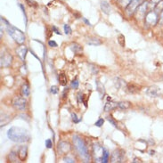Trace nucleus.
<instances>
[{"mask_svg":"<svg viewBox=\"0 0 163 163\" xmlns=\"http://www.w3.org/2000/svg\"><path fill=\"white\" fill-rule=\"evenodd\" d=\"M123 156H124V152H123L122 150H120V149L115 150V151L112 154L111 162H122V161H123Z\"/></svg>","mask_w":163,"mask_h":163,"instance_id":"obj_10","label":"nucleus"},{"mask_svg":"<svg viewBox=\"0 0 163 163\" xmlns=\"http://www.w3.org/2000/svg\"><path fill=\"white\" fill-rule=\"evenodd\" d=\"M86 43L89 46H93V47H97V46H101L103 44V42L99 39H97L96 37H88L86 39Z\"/></svg>","mask_w":163,"mask_h":163,"instance_id":"obj_15","label":"nucleus"},{"mask_svg":"<svg viewBox=\"0 0 163 163\" xmlns=\"http://www.w3.org/2000/svg\"><path fill=\"white\" fill-rule=\"evenodd\" d=\"M45 144H46L47 148H48V149L52 148V146H53V144H52V141H51V139H47V140H46Z\"/></svg>","mask_w":163,"mask_h":163,"instance_id":"obj_39","label":"nucleus"},{"mask_svg":"<svg viewBox=\"0 0 163 163\" xmlns=\"http://www.w3.org/2000/svg\"><path fill=\"white\" fill-rule=\"evenodd\" d=\"M63 162L74 163V162H75V161H74L73 159L70 158V157H64V158H63Z\"/></svg>","mask_w":163,"mask_h":163,"instance_id":"obj_38","label":"nucleus"},{"mask_svg":"<svg viewBox=\"0 0 163 163\" xmlns=\"http://www.w3.org/2000/svg\"><path fill=\"white\" fill-rule=\"evenodd\" d=\"M104 119H99L95 123V125H96V127H101L104 125Z\"/></svg>","mask_w":163,"mask_h":163,"instance_id":"obj_36","label":"nucleus"},{"mask_svg":"<svg viewBox=\"0 0 163 163\" xmlns=\"http://www.w3.org/2000/svg\"><path fill=\"white\" fill-rule=\"evenodd\" d=\"M144 1V0H131L128 6L125 8V13L127 14V16H131L132 14H134L135 10Z\"/></svg>","mask_w":163,"mask_h":163,"instance_id":"obj_8","label":"nucleus"},{"mask_svg":"<svg viewBox=\"0 0 163 163\" xmlns=\"http://www.w3.org/2000/svg\"><path fill=\"white\" fill-rule=\"evenodd\" d=\"M106 119H107V120H108V121H109V122H110L111 124L112 125L113 127H118V125H117V122H116L115 120H114V119H112V116H108V117H107Z\"/></svg>","mask_w":163,"mask_h":163,"instance_id":"obj_30","label":"nucleus"},{"mask_svg":"<svg viewBox=\"0 0 163 163\" xmlns=\"http://www.w3.org/2000/svg\"><path fill=\"white\" fill-rule=\"evenodd\" d=\"M100 7H101V10L105 14H110L111 13V11H112V7H111V5L109 4V2H107L105 0H103L101 1L100 3Z\"/></svg>","mask_w":163,"mask_h":163,"instance_id":"obj_14","label":"nucleus"},{"mask_svg":"<svg viewBox=\"0 0 163 163\" xmlns=\"http://www.w3.org/2000/svg\"><path fill=\"white\" fill-rule=\"evenodd\" d=\"M70 49H71L75 54H78V55L82 54V52H83V48H82V47H81L80 45L77 44V43H72V44L70 45Z\"/></svg>","mask_w":163,"mask_h":163,"instance_id":"obj_19","label":"nucleus"},{"mask_svg":"<svg viewBox=\"0 0 163 163\" xmlns=\"http://www.w3.org/2000/svg\"><path fill=\"white\" fill-rule=\"evenodd\" d=\"M83 19V21H84V22L86 23V24H87L88 26H91V23L89 22V21H87V20L86 19V18H82Z\"/></svg>","mask_w":163,"mask_h":163,"instance_id":"obj_41","label":"nucleus"},{"mask_svg":"<svg viewBox=\"0 0 163 163\" xmlns=\"http://www.w3.org/2000/svg\"><path fill=\"white\" fill-rule=\"evenodd\" d=\"M78 85H79V82H78V78L74 79V80L71 82V87L74 88V89H77L78 87Z\"/></svg>","mask_w":163,"mask_h":163,"instance_id":"obj_33","label":"nucleus"},{"mask_svg":"<svg viewBox=\"0 0 163 163\" xmlns=\"http://www.w3.org/2000/svg\"><path fill=\"white\" fill-rule=\"evenodd\" d=\"M127 89L128 93H130V94H136V93L140 92L141 87L136 84L130 83V84L127 85Z\"/></svg>","mask_w":163,"mask_h":163,"instance_id":"obj_17","label":"nucleus"},{"mask_svg":"<svg viewBox=\"0 0 163 163\" xmlns=\"http://www.w3.org/2000/svg\"><path fill=\"white\" fill-rule=\"evenodd\" d=\"M28 156V147L26 145L21 146L18 151V158L21 161H25Z\"/></svg>","mask_w":163,"mask_h":163,"instance_id":"obj_13","label":"nucleus"},{"mask_svg":"<svg viewBox=\"0 0 163 163\" xmlns=\"http://www.w3.org/2000/svg\"><path fill=\"white\" fill-rule=\"evenodd\" d=\"M130 1L131 0H118V3H119V5L122 7V8H126L127 6H128V4L130 3Z\"/></svg>","mask_w":163,"mask_h":163,"instance_id":"obj_25","label":"nucleus"},{"mask_svg":"<svg viewBox=\"0 0 163 163\" xmlns=\"http://www.w3.org/2000/svg\"><path fill=\"white\" fill-rule=\"evenodd\" d=\"M149 9V1H144L138 7L137 9L135 10V17L136 18V20L141 21L145 17L146 13H148L147 10Z\"/></svg>","mask_w":163,"mask_h":163,"instance_id":"obj_4","label":"nucleus"},{"mask_svg":"<svg viewBox=\"0 0 163 163\" xmlns=\"http://www.w3.org/2000/svg\"><path fill=\"white\" fill-rule=\"evenodd\" d=\"M58 79H59V83H60L61 86H64L67 85V76L64 73H60Z\"/></svg>","mask_w":163,"mask_h":163,"instance_id":"obj_22","label":"nucleus"},{"mask_svg":"<svg viewBox=\"0 0 163 163\" xmlns=\"http://www.w3.org/2000/svg\"><path fill=\"white\" fill-rule=\"evenodd\" d=\"M21 95L25 97H28L30 94V90H29V86L28 84L24 83L22 86H21Z\"/></svg>","mask_w":163,"mask_h":163,"instance_id":"obj_21","label":"nucleus"},{"mask_svg":"<svg viewBox=\"0 0 163 163\" xmlns=\"http://www.w3.org/2000/svg\"><path fill=\"white\" fill-rule=\"evenodd\" d=\"M63 29H64V33H65L66 35H70V34H71V32H72V29H71L70 26L69 24H64V25H63Z\"/></svg>","mask_w":163,"mask_h":163,"instance_id":"obj_28","label":"nucleus"},{"mask_svg":"<svg viewBox=\"0 0 163 163\" xmlns=\"http://www.w3.org/2000/svg\"><path fill=\"white\" fill-rule=\"evenodd\" d=\"M96 89H97V92L100 96V98L103 99L104 94H105V89H104V86L99 80H96Z\"/></svg>","mask_w":163,"mask_h":163,"instance_id":"obj_18","label":"nucleus"},{"mask_svg":"<svg viewBox=\"0 0 163 163\" xmlns=\"http://www.w3.org/2000/svg\"><path fill=\"white\" fill-rule=\"evenodd\" d=\"M7 136L11 141L14 143H28L30 141L29 132L20 127H12L7 132Z\"/></svg>","mask_w":163,"mask_h":163,"instance_id":"obj_1","label":"nucleus"},{"mask_svg":"<svg viewBox=\"0 0 163 163\" xmlns=\"http://www.w3.org/2000/svg\"><path fill=\"white\" fill-rule=\"evenodd\" d=\"M158 18H159V14L154 10H151L146 13V15L144 17L145 24L149 27L154 26L158 22Z\"/></svg>","mask_w":163,"mask_h":163,"instance_id":"obj_6","label":"nucleus"},{"mask_svg":"<svg viewBox=\"0 0 163 163\" xmlns=\"http://www.w3.org/2000/svg\"><path fill=\"white\" fill-rule=\"evenodd\" d=\"M118 42H119V44L120 45V47H125V37H124V35L120 34V35L119 36V38H118Z\"/></svg>","mask_w":163,"mask_h":163,"instance_id":"obj_27","label":"nucleus"},{"mask_svg":"<svg viewBox=\"0 0 163 163\" xmlns=\"http://www.w3.org/2000/svg\"><path fill=\"white\" fill-rule=\"evenodd\" d=\"M154 11L160 15L161 13V12L163 11V0H161L160 3H158V5L155 6V8H154Z\"/></svg>","mask_w":163,"mask_h":163,"instance_id":"obj_24","label":"nucleus"},{"mask_svg":"<svg viewBox=\"0 0 163 163\" xmlns=\"http://www.w3.org/2000/svg\"><path fill=\"white\" fill-rule=\"evenodd\" d=\"M160 21H161V23H163V11L161 12V13L160 14Z\"/></svg>","mask_w":163,"mask_h":163,"instance_id":"obj_42","label":"nucleus"},{"mask_svg":"<svg viewBox=\"0 0 163 163\" xmlns=\"http://www.w3.org/2000/svg\"><path fill=\"white\" fill-rule=\"evenodd\" d=\"M52 30H53V31H55V32L56 34H58V35H61V32L59 31V29H58L57 28L55 27V26H53V28H52Z\"/></svg>","mask_w":163,"mask_h":163,"instance_id":"obj_40","label":"nucleus"},{"mask_svg":"<svg viewBox=\"0 0 163 163\" xmlns=\"http://www.w3.org/2000/svg\"><path fill=\"white\" fill-rule=\"evenodd\" d=\"M9 160L11 162H15L16 161V154L12 152L9 155Z\"/></svg>","mask_w":163,"mask_h":163,"instance_id":"obj_35","label":"nucleus"},{"mask_svg":"<svg viewBox=\"0 0 163 163\" xmlns=\"http://www.w3.org/2000/svg\"><path fill=\"white\" fill-rule=\"evenodd\" d=\"M50 92L53 94V95H56L59 92V88L57 86H52L50 87Z\"/></svg>","mask_w":163,"mask_h":163,"instance_id":"obj_31","label":"nucleus"},{"mask_svg":"<svg viewBox=\"0 0 163 163\" xmlns=\"http://www.w3.org/2000/svg\"><path fill=\"white\" fill-rule=\"evenodd\" d=\"M137 161H139V160H137V159H135L133 161V162H137Z\"/></svg>","mask_w":163,"mask_h":163,"instance_id":"obj_43","label":"nucleus"},{"mask_svg":"<svg viewBox=\"0 0 163 163\" xmlns=\"http://www.w3.org/2000/svg\"><path fill=\"white\" fill-rule=\"evenodd\" d=\"M161 1V0H150L149 1V8L154 10L155 8V6L158 5V3H160Z\"/></svg>","mask_w":163,"mask_h":163,"instance_id":"obj_26","label":"nucleus"},{"mask_svg":"<svg viewBox=\"0 0 163 163\" xmlns=\"http://www.w3.org/2000/svg\"><path fill=\"white\" fill-rule=\"evenodd\" d=\"M109 155H110V154H109V152L107 151V150H105L104 151V157H103V162L105 163L108 161V159H109Z\"/></svg>","mask_w":163,"mask_h":163,"instance_id":"obj_34","label":"nucleus"},{"mask_svg":"<svg viewBox=\"0 0 163 163\" xmlns=\"http://www.w3.org/2000/svg\"><path fill=\"white\" fill-rule=\"evenodd\" d=\"M118 107V103H113V102H107L104 105V112H108L110 111H112Z\"/></svg>","mask_w":163,"mask_h":163,"instance_id":"obj_20","label":"nucleus"},{"mask_svg":"<svg viewBox=\"0 0 163 163\" xmlns=\"http://www.w3.org/2000/svg\"><path fill=\"white\" fill-rule=\"evenodd\" d=\"M1 21H3L6 23V30H7L9 36H11V38L13 39L16 43L21 45V44H23L25 42L26 37H25L24 33L21 30H20L19 29H17V28L13 27V25H11L9 22L6 19H4L3 17H1Z\"/></svg>","mask_w":163,"mask_h":163,"instance_id":"obj_3","label":"nucleus"},{"mask_svg":"<svg viewBox=\"0 0 163 163\" xmlns=\"http://www.w3.org/2000/svg\"><path fill=\"white\" fill-rule=\"evenodd\" d=\"M131 106V103L127 101H123V102H119L118 103V107L121 110H127L129 109Z\"/></svg>","mask_w":163,"mask_h":163,"instance_id":"obj_23","label":"nucleus"},{"mask_svg":"<svg viewBox=\"0 0 163 163\" xmlns=\"http://www.w3.org/2000/svg\"><path fill=\"white\" fill-rule=\"evenodd\" d=\"M13 62V56L7 52H2L1 54V58H0V65L1 67L6 68L9 67L12 64Z\"/></svg>","mask_w":163,"mask_h":163,"instance_id":"obj_9","label":"nucleus"},{"mask_svg":"<svg viewBox=\"0 0 163 163\" xmlns=\"http://www.w3.org/2000/svg\"><path fill=\"white\" fill-rule=\"evenodd\" d=\"M48 46L51 47H58L57 43L55 41H54V40H49L48 41Z\"/></svg>","mask_w":163,"mask_h":163,"instance_id":"obj_37","label":"nucleus"},{"mask_svg":"<svg viewBox=\"0 0 163 163\" xmlns=\"http://www.w3.org/2000/svg\"><path fill=\"white\" fill-rule=\"evenodd\" d=\"M72 141H73V144L74 146L77 150L78 154L80 156V158L85 161V162H89L90 161V154L88 152V149H87V146H86V143L84 142V140L78 136L77 135H73V138H72Z\"/></svg>","mask_w":163,"mask_h":163,"instance_id":"obj_2","label":"nucleus"},{"mask_svg":"<svg viewBox=\"0 0 163 163\" xmlns=\"http://www.w3.org/2000/svg\"><path fill=\"white\" fill-rule=\"evenodd\" d=\"M70 149H71V146H70V143H68V142L62 141L58 144V150L61 154H68L70 151Z\"/></svg>","mask_w":163,"mask_h":163,"instance_id":"obj_12","label":"nucleus"},{"mask_svg":"<svg viewBox=\"0 0 163 163\" xmlns=\"http://www.w3.org/2000/svg\"><path fill=\"white\" fill-rule=\"evenodd\" d=\"M12 104L13 107L18 110V111H24L27 106V101L24 97L22 96H15L13 97Z\"/></svg>","mask_w":163,"mask_h":163,"instance_id":"obj_7","label":"nucleus"},{"mask_svg":"<svg viewBox=\"0 0 163 163\" xmlns=\"http://www.w3.org/2000/svg\"><path fill=\"white\" fill-rule=\"evenodd\" d=\"M161 88L156 86H152L147 88L146 90V95L150 97H158L161 96Z\"/></svg>","mask_w":163,"mask_h":163,"instance_id":"obj_11","label":"nucleus"},{"mask_svg":"<svg viewBox=\"0 0 163 163\" xmlns=\"http://www.w3.org/2000/svg\"><path fill=\"white\" fill-rule=\"evenodd\" d=\"M19 6L21 10V12H22V13H23V15H24V19H25V24H27V14H26V12H25V8H24V6L22 5V4H19Z\"/></svg>","mask_w":163,"mask_h":163,"instance_id":"obj_29","label":"nucleus"},{"mask_svg":"<svg viewBox=\"0 0 163 163\" xmlns=\"http://www.w3.org/2000/svg\"><path fill=\"white\" fill-rule=\"evenodd\" d=\"M27 52H28V49L25 46H20L19 47L16 49V53L17 55H19L20 58L23 61L25 57H26V55H27Z\"/></svg>","mask_w":163,"mask_h":163,"instance_id":"obj_16","label":"nucleus"},{"mask_svg":"<svg viewBox=\"0 0 163 163\" xmlns=\"http://www.w3.org/2000/svg\"><path fill=\"white\" fill-rule=\"evenodd\" d=\"M71 118H72V121H73L74 123H78V122L81 120V119H78L77 114L74 113V112L71 113Z\"/></svg>","mask_w":163,"mask_h":163,"instance_id":"obj_32","label":"nucleus"},{"mask_svg":"<svg viewBox=\"0 0 163 163\" xmlns=\"http://www.w3.org/2000/svg\"><path fill=\"white\" fill-rule=\"evenodd\" d=\"M104 151L105 149L98 143H95L93 144V154H94V158L96 162H103V157H104Z\"/></svg>","mask_w":163,"mask_h":163,"instance_id":"obj_5","label":"nucleus"}]
</instances>
